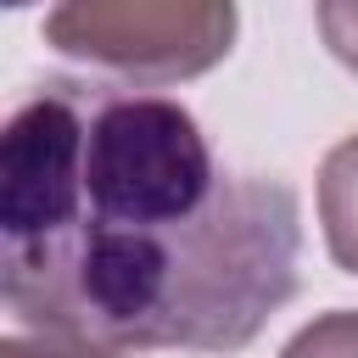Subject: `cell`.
<instances>
[{
  "label": "cell",
  "mask_w": 358,
  "mask_h": 358,
  "mask_svg": "<svg viewBox=\"0 0 358 358\" xmlns=\"http://www.w3.org/2000/svg\"><path fill=\"white\" fill-rule=\"evenodd\" d=\"M319 224L336 268L358 274V134L336 140L319 162Z\"/></svg>",
  "instance_id": "obj_3"
},
{
  "label": "cell",
  "mask_w": 358,
  "mask_h": 358,
  "mask_svg": "<svg viewBox=\"0 0 358 358\" xmlns=\"http://www.w3.org/2000/svg\"><path fill=\"white\" fill-rule=\"evenodd\" d=\"M0 358H123L112 347H90V341H67V336H34V330H11L0 341Z\"/></svg>",
  "instance_id": "obj_5"
},
{
  "label": "cell",
  "mask_w": 358,
  "mask_h": 358,
  "mask_svg": "<svg viewBox=\"0 0 358 358\" xmlns=\"http://www.w3.org/2000/svg\"><path fill=\"white\" fill-rule=\"evenodd\" d=\"M285 179L218 168L157 90L45 78L0 134V296L17 330L112 352H241L296 296Z\"/></svg>",
  "instance_id": "obj_1"
},
{
  "label": "cell",
  "mask_w": 358,
  "mask_h": 358,
  "mask_svg": "<svg viewBox=\"0 0 358 358\" xmlns=\"http://www.w3.org/2000/svg\"><path fill=\"white\" fill-rule=\"evenodd\" d=\"M235 6L218 0H67L45 11V39L134 84H179L218 67L235 45Z\"/></svg>",
  "instance_id": "obj_2"
},
{
  "label": "cell",
  "mask_w": 358,
  "mask_h": 358,
  "mask_svg": "<svg viewBox=\"0 0 358 358\" xmlns=\"http://www.w3.org/2000/svg\"><path fill=\"white\" fill-rule=\"evenodd\" d=\"M319 28H324L330 50L347 67H358V6H319Z\"/></svg>",
  "instance_id": "obj_6"
},
{
  "label": "cell",
  "mask_w": 358,
  "mask_h": 358,
  "mask_svg": "<svg viewBox=\"0 0 358 358\" xmlns=\"http://www.w3.org/2000/svg\"><path fill=\"white\" fill-rule=\"evenodd\" d=\"M280 358H358V308L319 313L280 347Z\"/></svg>",
  "instance_id": "obj_4"
}]
</instances>
